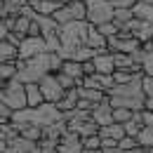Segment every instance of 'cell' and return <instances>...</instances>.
I'll list each match as a JSON object with an SVG mask.
<instances>
[{
  "label": "cell",
  "mask_w": 153,
  "mask_h": 153,
  "mask_svg": "<svg viewBox=\"0 0 153 153\" xmlns=\"http://www.w3.org/2000/svg\"><path fill=\"white\" fill-rule=\"evenodd\" d=\"M130 153H153V149H144V146H139V149H134Z\"/></svg>",
  "instance_id": "41"
},
{
  "label": "cell",
  "mask_w": 153,
  "mask_h": 153,
  "mask_svg": "<svg viewBox=\"0 0 153 153\" xmlns=\"http://www.w3.org/2000/svg\"><path fill=\"white\" fill-rule=\"evenodd\" d=\"M5 82H7V80H5V78H0V90L5 87Z\"/></svg>",
  "instance_id": "45"
},
{
  "label": "cell",
  "mask_w": 153,
  "mask_h": 153,
  "mask_svg": "<svg viewBox=\"0 0 153 153\" xmlns=\"http://www.w3.org/2000/svg\"><path fill=\"white\" fill-rule=\"evenodd\" d=\"M57 78H59V82H61V87H64V90H73V87H78V85H80L76 78L66 76V73H61V71L57 73Z\"/></svg>",
  "instance_id": "31"
},
{
  "label": "cell",
  "mask_w": 153,
  "mask_h": 153,
  "mask_svg": "<svg viewBox=\"0 0 153 153\" xmlns=\"http://www.w3.org/2000/svg\"><path fill=\"white\" fill-rule=\"evenodd\" d=\"M61 73H66V76L76 78L78 82L82 85L85 71H82V64H80V61H73V59H64V64H61ZM80 85H78V87H80Z\"/></svg>",
  "instance_id": "15"
},
{
  "label": "cell",
  "mask_w": 153,
  "mask_h": 153,
  "mask_svg": "<svg viewBox=\"0 0 153 153\" xmlns=\"http://www.w3.org/2000/svg\"><path fill=\"white\" fill-rule=\"evenodd\" d=\"M115 7L111 0H87V21L94 24V26H101L106 21H113Z\"/></svg>",
  "instance_id": "6"
},
{
  "label": "cell",
  "mask_w": 153,
  "mask_h": 153,
  "mask_svg": "<svg viewBox=\"0 0 153 153\" xmlns=\"http://www.w3.org/2000/svg\"><path fill=\"white\" fill-rule=\"evenodd\" d=\"M78 101H80V94H78V87H73V90H66V94L61 97L57 106L61 111H71V108H78Z\"/></svg>",
  "instance_id": "19"
},
{
  "label": "cell",
  "mask_w": 153,
  "mask_h": 153,
  "mask_svg": "<svg viewBox=\"0 0 153 153\" xmlns=\"http://www.w3.org/2000/svg\"><path fill=\"white\" fill-rule=\"evenodd\" d=\"M125 134L127 132H125V125H123V123H111V125H104V127L99 130V137H113L118 141H120Z\"/></svg>",
  "instance_id": "22"
},
{
  "label": "cell",
  "mask_w": 153,
  "mask_h": 153,
  "mask_svg": "<svg viewBox=\"0 0 153 153\" xmlns=\"http://www.w3.org/2000/svg\"><path fill=\"white\" fill-rule=\"evenodd\" d=\"M141 71H144V76H153V52H146V54H144Z\"/></svg>",
  "instance_id": "32"
},
{
  "label": "cell",
  "mask_w": 153,
  "mask_h": 153,
  "mask_svg": "<svg viewBox=\"0 0 153 153\" xmlns=\"http://www.w3.org/2000/svg\"><path fill=\"white\" fill-rule=\"evenodd\" d=\"M141 85H144V92H146V97H153V76H144Z\"/></svg>",
  "instance_id": "34"
},
{
  "label": "cell",
  "mask_w": 153,
  "mask_h": 153,
  "mask_svg": "<svg viewBox=\"0 0 153 153\" xmlns=\"http://www.w3.org/2000/svg\"><path fill=\"white\" fill-rule=\"evenodd\" d=\"M139 2H146V5H153V0H139Z\"/></svg>",
  "instance_id": "47"
},
{
  "label": "cell",
  "mask_w": 153,
  "mask_h": 153,
  "mask_svg": "<svg viewBox=\"0 0 153 153\" xmlns=\"http://www.w3.org/2000/svg\"><path fill=\"white\" fill-rule=\"evenodd\" d=\"M82 153H101V149H97V151H94V149H85Z\"/></svg>",
  "instance_id": "43"
},
{
  "label": "cell",
  "mask_w": 153,
  "mask_h": 153,
  "mask_svg": "<svg viewBox=\"0 0 153 153\" xmlns=\"http://www.w3.org/2000/svg\"><path fill=\"white\" fill-rule=\"evenodd\" d=\"M0 118H7V120L12 118V108H10V106H7L2 99H0Z\"/></svg>",
  "instance_id": "40"
},
{
  "label": "cell",
  "mask_w": 153,
  "mask_h": 153,
  "mask_svg": "<svg viewBox=\"0 0 153 153\" xmlns=\"http://www.w3.org/2000/svg\"><path fill=\"white\" fill-rule=\"evenodd\" d=\"M17 73H19L17 61H0V78L12 80V78H17Z\"/></svg>",
  "instance_id": "26"
},
{
  "label": "cell",
  "mask_w": 153,
  "mask_h": 153,
  "mask_svg": "<svg viewBox=\"0 0 153 153\" xmlns=\"http://www.w3.org/2000/svg\"><path fill=\"white\" fill-rule=\"evenodd\" d=\"M38 85H40V90H42V94H45V101L59 104V101H61V97L66 94V90L61 87V82H59L57 73H47V76L42 78Z\"/></svg>",
  "instance_id": "8"
},
{
  "label": "cell",
  "mask_w": 153,
  "mask_h": 153,
  "mask_svg": "<svg viewBox=\"0 0 153 153\" xmlns=\"http://www.w3.org/2000/svg\"><path fill=\"white\" fill-rule=\"evenodd\" d=\"M99 28V33L101 36H106V38H111L115 33H120V26L115 24V21H106V24H101V26H97Z\"/></svg>",
  "instance_id": "30"
},
{
  "label": "cell",
  "mask_w": 153,
  "mask_h": 153,
  "mask_svg": "<svg viewBox=\"0 0 153 153\" xmlns=\"http://www.w3.org/2000/svg\"><path fill=\"white\" fill-rule=\"evenodd\" d=\"M59 7H61V5L54 2V0H38V2L33 5V10H36L38 14H45V17H52Z\"/></svg>",
  "instance_id": "24"
},
{
  "label": "cell",
  "mask_w": 153,
  "mask_h": 153,
  "mask_svg": "<svg viewBox=\"0 0 153 153\" xmlns=\"http://www.w3.org/2000/svg\"><path fill=\"white\" fill-rule=\"evenodd\" d=\"M85 151V144H82V137L78 132H68L59 139V153H82Z\"/></svg>",
  "instance_id": "12"
},
{
  "label": "cell",
  "mask_w": 153,
  "mask_h": 153,
  "mask_svg": "<svg viewBox=\"0 0 153 153\" xmlns=\"http://www.w3.org/2000/svg\"><path fill=\"white\" fill-rule=\"evenodd\" d=\"M87 31H90V21L87 19L68 21V24H61V26H59V38H61L59 54H61V59H73L76 50L85 45Z\"/></svg>",
  "instance_id": "4"
},
{
  "label": "cell",
  "mask_w": 153,
  "mask_h": 153,
  "mask_svg": "<svg viewBox=\"0 0 153 153\" xmlns=\"http://www.w3.org/2000/svg\"><path fill=\"white\" fill-rule=\"evenodd\" d=\"M111 2H113V7L118 10V7H134L139 0H111Z\"/></svg>",
  "instance_id": "38"
},
{
  "label": "cell",
  "mask_w": 153,
  "mask_h": 153,
  "mask_svg": "<svg viewBox=\"0 0 153 153\" xmlns=\"http://www.w3.org/2000/svg\"><path fill=\"white\" fill-rule=\"evenodd\" d=\"M134 17H137V14H134V7H118V10H115V14H113V21L120 26V31H123V28H125Z\"/></svg>",
  "instance_id": "20"
},
{
  "label": "cell",
  "mask_w": 153,
  "mask_h": 153,
  "mask_svg": "<svg viewBox=\"0 0 153 153\" xmlns=\"http://www.w3.org/2000/svg\"><path fill=\"white\" fill-rule=\"evenodd\" d=\"M101 149H118V139H113V137H101Z\"/></svg>",
  "instance_id": "36"
},
{
  "label": "cell",
  "mask_w": 153,
  "mask_h": 153,
  "mask_svg": "<svg viewBox=\"0 0 153 153\" xmlns=\"http://www.w3.org/2000/svg\"><path fill=\"white\" fill-rule=\"evenodd\" d=\"M0 99H2L12 111L26 108V106H28V101H26V85H24L21 80H17V78L7 80L5 87L0 90Z\"/></svg>",
  "instance_id": "5"
},
{
  "label": "cell",
  "mask_w": 153,
  "mask_h": 153,
  "mask_svg": "<svg viewBox=\"0 0 153 153\" xmlns=\"http://www.w3.org/2000/svg\"><path fill=\"white\" fill-rule=\"evenodd\" d=\"M19 59V47L12 45L10 40H0V61H17Z\"/></svg>",
  "instance_id": "18"
},
{
  "label": "cell",
  "mask_w": 153,
  "mask_h": 153,
  "mask_svg": "<svg viewBox=\"0 0 153 153\" xmlns=\"http://www.w3.org/2000/svg\"><path fill=\"white\" fill-rule=\"evenodd\" d=\"M139 47H141V40L134 38L130 31H120V33L108 38V52H127V54H132Z\"/></svg>",
  "instance_id": "7"
},
{
  "label": "cell",
  "mask_w": 153,
  "mask_h": 153,
  "mask_svg": "<svg viewBox=\"0 0 153 153\" xmlns=\"http://www.w3.org/2000/svg\"><path fill=\"white\" fill-rule=\"evenodd\" d=\"M42 52H47V42H45L42 36L40 38L26 36L19 45V59H31V57H36V54H42Z\"/></svg>",
  "instance_id": "10"
},
{
  "label": "cell",
  "mask_w": 153,
  "mask_h": 153,
  "mask_svg": "<svg viewBox=\"0 0 153 153\" xmlns=\"http://www.w3.org/2000/svg\"><path fill=\"white\" fill-rule=\"evenodd\" d=\"M54 2H59V5H66V2H68V0H54Z\"/></svg>",
  "instance_id": "46"
},
{
  "label": "cell",
  "mask_w": 153,
  "mask_h": 153,
  "mask_svg": "<svg viewBox=\"0 0 153 153\" xmlns=\"http://www.w3.org/2000/svg\"><path fill=\"white\" fill-rule=\"evenodd\" d=\"M19 127L21 137H26V139H31V141H40L42 137H45V130L40 127V125H17Z\"/></svg>",
  "instance_id": "23"
},
{
  "label": "cell",
  "mask_w": 153,
  "mask_h": 153,
  "mask_svg": "<svg viewBox=\"0 0 153 153\" xmlns=\"http://www.w3.org/2000/svg\"><path fill=\"white\" fill-rule=\"evenodd\" d=\"M85 45H90V47H94V50H108V38L99 33V28H97L94 24H90V31H87Z\"/></svg>",
  "instance_id": "14"
},
{
  "label": "cell",
  "mask_w": 153,
  "mask_h": 153,
  "mask_svg": "<svg viewBox=\"0 0 153 153\" xmlns=\"http://www.w3.org/2000/svg\"><path fill=\"white\" fill-rule=\"evenodd\" d=\"M78 94H80V99H87L92 104H99V101H104L108 97L104 90H94V87H78Z\"/></svg>",
  "instance_id": "21"
},
{
  "label": "cell",
  "mask_w": 153,
  "mask_h": 153,
  "mask_svg": "<svg viewBox=\"0 0 153 153\" xmlns=\"http://www.w3.org/2000/svg\"><path fill=\"white\" fill-rule=\"evenodd\" d=\"M82 71H85V76H92V73H97L94 59H90V61H82Z\"/></svg>",
  "instance_id": "37"
},
{
  "label": "cell",
  "mask_w": 153,
  "mask_h": 153,
  "mask_svg": "<svg viewBox=\"0 0 153 153\" xmlns=\"http://www.w3.org/2000/svg\"><path fill=\"white\" fill-rule=\"evenodd\" d=\"M134 118V111L132 108H125V106H118V108H113V120L115 123H127V120H132Z\"/></svg>",
  "instance_id": "29"
},
{
  "label": "cell",
  "mask_w": 153,
  "mask_h": 153,
  "mask_svg": "<svg viewBox=\"0 0 153 153\" xmlns=\"http://www.w3.org/2000/svg\"><path fill=\"white\" fill-rule=\"evenodd\" d=\"M144 73L134 78L132 82H125V85H113L106 94H108V101L113 104V108L118 106H125V108H132V111H144L146 106V92H144Z\"/></svg>",
  "instance_id": "2"
},
{
  "label": "cell",
  "mask_w": 153,
  "mask_h": 153,
  "mask_svg": "<svg viewBox=\"0 0 153 153\" xmlns=\"http://www.w3.org/2000/svg\"><path fill=\"white\" fill-rule=\"evenodd\" d=\"M24 38H26V36H21V33H17V31H10L5 40H10L12 45H17V47H19V45H21V40H24Z\"/></svg>",
  "instance_id": "35"
},
{
  "label": "cell",
  "mask_w": 153,
  "mask_h": 153,
  "mask_svg": "<svg viewBox=\"0 0 153 153\" xmlns=\"http://www.w3.org/2000/svg\"><path fill=\"white\" fill-rule=\"evenodd\" d=\"M82 144H85V149H101V137L99 134H92V137H85L82 139Z\"/></svg>",
  "instance_id": "33"
},
{
  "label": "cell",
  "mask_w": 153,
  "mask_h": 153,
  "mask_svg": "<svg viewBox=\"0 0 153 153\" xmlns=\"http://www.w3.org/2000/svg\"><path fill=\"white\" fill-rule=\"evenodd\" d=\"M94 66H97V73L113 76V71H115L113 52H108V50H99V52H97V57H94Z\"/></svg>",
  "instance_id": "13"
},
{
  "label": "cell",
  "mask_w": 153,
  "mask_h": 153,
  "mask_svg": "<svg viewBox=\"0 0 153 153\" xmlns=\"http://www.w3.org/2000/svg\"><path fill=\"white\" fill-rule=\"evenodd\" d=\"M10 120L17 123V125H40V127H47V125H52L57 120H64V113H61V108L57 104L45 101V104H40L36 108L26 106V108H19V111H12Z\"/></svg>",
  "instance_id": "3"
},
{
  "label": "cell",
  "mask_w": 153,
  "mask_h": 153,
  "mask_svg": "<svg viewBox=\"0 0 153 153\" xmlns=\"http://www.w3.org/2000/svg\"><path fill=\"white\" fill-rule=\"evenodd\" d=\"M118 149L125 151V153H130V151H134V149H139V139H137V137H130V134H125V137L118 141Z\"/></svg>",
  "instance_id": "28"
},
{
  "label": "cell",
  "mask_w": 153,
  "mask_h": 153,
  "mask_svg": "<svg viewBox=\"0 0 153 153\" xmlns=\"http://www.w3.org/2000/svg\"><path fill=\"white\" fill-rule=\"evenodd\" d=\"M123 31H130L134 38L141 40V45L153 40V24H151L149 19H141V17H134V19L130 21V24H127Z\"/></svg>",
  "instance_id": "9"
},
{
  "label": "cell",
  "mask_w": 153,
  "mask_h": 153,
  "mask_svg": "<svg viewBox=\"0 0 153 153\" xmlns=\"http://www.w3.org/2000/svg\"><path fill=\"white\" fill-rule=\"evenodd\" d=\"M5 123H7V118H0V125H5Z\"/></svg>",
  "instance_id": "48"
},
{
  "label": "cell",
  "mask_w": 153,
  "mask_h": 153,
  "mask_svg": "<svg viewBox=\"0 0 153 153\" xmlns=\"http://www.w3.org/2000/svg\"><path fill=\"white\" fill-rule=\"evenodd\" d=\"M101 153H125V151H120V149H101Z\"/></svg>",
  "instance_id": "42"
},
{
  "label": "cell",
  "mask_w": 153,
  "mask_h": 153,
  "mask_svg": "<svg viewBox=\"0 0 153 153\" xmlns=\"http://www.w3.org/2000/svg\"><path fill=\"white\" fill-rule=\"evenodd\" d=\"M26 101H28L31 108L45 104V94H42V90H40L38 82H28V85H26Z\"/></svg>",
  "instance_id": "17"
},
{
  "label": "cell",
  "mask_w": 153,
  "mask_h": 153,
  "mask_svg": "<svg viewBox=\"0 0 153 153\" xmlns=\"http://www.w3.org/2000/svg\"><path fill=\"white\" fill-rule=\"evenodd\" d=\"M92 120H94L99 127L115 123V120H113V104L108 101V97H106L104 101H99V104L92 106Z\"/></svg>",
  "instance_id": "11"
},
{
  "label": "cell",
  "mask_w": 153,
  "mask_h": 153,
  "mask_svg": "<svg viewBox=\"0 0 153 153\" xmlns=\"http://www.w3.org/2000/svg\"><path fill=\"white\" fill-rule=\"evenodd\" d=\"M28 7V0H5V7H2V17H19L26 12Z\"/></svg>",
  "instance_id": "16"
},
{
  "label": "cell",
  "mask_w": 153,
  "mask_h": 153,
  "mask_svg": "<svg viewBox=\"0 0 153 153\" xmlns=\"http://www.w3.org/2000/svg\"><path fill=\"white\" fill-rule=\"evenodd\" d=\"M141 73H144V71H141ZM137 76H139V73H134V71H130V68H115V71H113V80H115V85H125V82H132Z\"/></svg>",
  "instance_id": "25"
},
{
  "label": "cell",
  "mask_w": 153,
  "mask_h": 153,
  "mask_svg": "<svg viewBox=\"0 0 153 153\" xmlns=\"http://www.w3.org/2000/svg\"><path fill=\"white\" fill-rule=\"evenodd\" d=\"M7 33H10V26H7L5 17L0 14V40H5V38H7Z\"/></svg>",
  "instance_id": "39"
},
{
  "label": "cell",
  "mask_w": 153,
  "mask_h": 153,
  "mask_svg": "<svg viewBox=\"0 0 153 153\" xmlns=\"http://www.w3.org/2000/svg\"><path fill=\"white\" fill-rule=\"evenodd\" d=\"M61 64H64V59L59 52H42V54H36L31 59H17V66H19L17 80H21L24 85L40 82L47 73H59Z\"/></svg>",
  "instance_id": "1"
},
{
  "label": "cell",
  "mask_w": 153,
  "mask_h": 153,
  "mask_svg": "<svg viewBox=\"0 0 153 153\" xmlns=\"http://www.w3.org/2000/svg\"><path fill=\"white\" fill-rule=\"evenodd\" d=\"M137 139H139V146H144V149H153V125H144Z\"/></svg>",
  "instance_id": "27"
},
{
  "label": "cell",
  "mask_w": 153,
  "mask_h": 153,
  "mask_svg": "<svg viewBox=\"0 0 153 153\" xmlns=\"http://www.w3.org/2000/svg\"><path fill=\"white\" fill-rule=\"evenodd\" d=\"M2 139H7V137H5V130H2V125H0V141H2Z\"/></svg>",
  "instance_id": "44"
}]
</instances>
